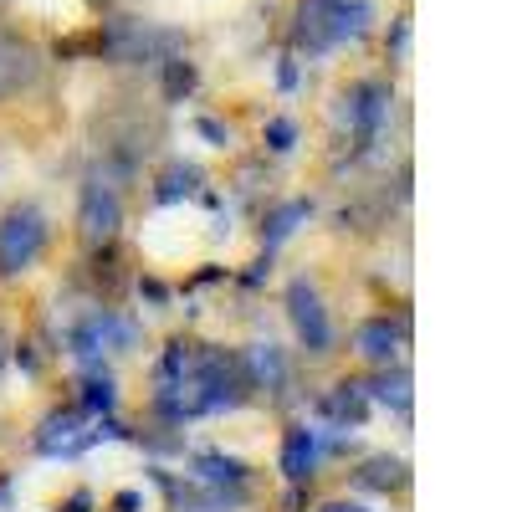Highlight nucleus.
<instances>
[{"mask_svg":"<svg viewBox=\"0 0 512 512\" xmlns=\"http://www.w3.org/2000/svg\"><path fill=\"white\" fill-rule=\"evenodd\" d=\"M287 318H292V328H297V338H303L308 354H328L333 323H328V308H323V297H318V287L308 277L287 282Z\"/></svg>","mask_w":512,"mask_h":512,"instance_id":"obj_8","label":"nucleus"},{"mask_svg":"<svg viewBox=\"0 0 512 512\" xmlns=\"http://www.w3.org/2000/svg\"><path fill=\"white\" fill-rule=\"evenodd\" d=\"M405 47H410V21H395V31H390V57H405Z\"/></svg>","mask_w":512,"mask_h":512,"instance_id":"obj_26","label":"nucleus"},{"mask_svg":"<svg viewBox=\"0 0 512 512\" xmlns=\"http://www.w3.org/2000/svg\"><path fill=\"white\" fill-rule=\"evenodd\" d=\"M318 456H323L318 431H308V425H292V431L282 436V477H287V482H308L313 466H318Z\"/></svg>","mask_w":512,"mask_h":512,"instance_id":"obj_13","label":"nucleus"},{"mask_svg":"<svg viewBox=\"0 0 512 512\" xmlns=\"http://www.w3.org/2000/svg\"><path fill=\"white\" fill-rule=\"evenodd\" d=\"M277 82H282L287 93L297 88V62H292V57H282V67H277Z\"/></svg>","mask_w":512,"mask_h":512,"instance_id":"obj_28","label":"nucleus"},{"mask_svg":"<svg viewBox=\"0 0 512 512\" xmlns=\"http://www.w3.org/2000/svg\"><path fill=\"white\" fill-rule=\"evenodd\" d=\"M0 11H6V0H0Z\"/></svg>","mask_w":512,"mask_h":512,"instance_id":"obj_34","label":"nucleus"},{"mask_svg":"<svg viewBox=\"0 0 512 512\" xmlns=\"http://www.w3.org/2000/svg\"><path fill=\"white\" fill-rule=\"evenodd\" d=\"M6 349H11V338H6V328H0V369H6Z\"/></svg>","mask_w":512,"mask_h":512,"instance_id":"obj_33","label":"nucleus"},{"mask_svg":"<svg viewBox=\"0 0 512 512\" xmlns=\"http://www.w3.org/2000/svg\"><path fill=\"white\" fill-rule=\"evenodd\" d=\"M195 128H200V139H210L216 149H226V144H231V128H226V123H216V118H200Z\"/></svg>","mask_w":512,"mask_h":512,"instance_id":"obj_25","label":"nucleus"},{"mask_svg":"<svg viewBox=\"0 0 512 512\" xmlns=\"http://www.w3.org/2000/svg\"><path fill=\"white\" fill-rule=\"evenodd\" d=\"M318 512H364L359 502H328V507H318Z\"/></svg>","mask_w":512,"mask_h":512,"instance_id":"obj_32","label":"nucleus"},{"mask_svg":"<svg viewBox=\"0 0 512 512\" xmlns=\"http://www.w3.org/2000/svg\"><path fill=\"white\" fill-rule=\"evenodd\" d=\"M175 52H185V36L164 31L144 16H113L108 11V21H98V31H93V57H103L113 67H159Z\"/></svg>","mask_w":512,"mask_h":512,"instance_id":"obj_2","label":"nucleus"},{"mask_svg":"<svg viewBox=\"0 0 512 512\" xmlns=\"http://www.w3.org/2000/svg\"><path fill=\"white\" fill-rule=\"evenodd\" d=\"M195 472H200V482H210V487H246L251 466L236 461V456H200Z\"/></svg>","mask_w":512,"mask_h":512,"instance_id":"obj_20","label":"nucleus"},{"mask_svg":"<svg viewBox=\"0 0 512 512\" xmlns=\"http://www.w3.org/2000/svg\"><path fill=\"white\" fill-rule=\"evenodd\" d=\"M246 359V374H251V390H267L272 400L287 395V384H292V369H287V354L277 344H256L241 354Z\"/></svg>","mask_w":512,"mask_h":512,"instance_id":"obj_12","label":"nucleus"},{"mask_svg":"<svg viewBox=\"0 0 512 512\" xmlns=\"http://www.w3.org/2000/svg\"><path fill=\"white\" fill-rule=\"evenodd\" d=\"M82 6H88V11H93V16H108V11H113V6H118V0H82Z\"/></svg>","mask_w":512,"mask_h":512,"instance_id":"obj_31","label":"nucleus"},{"mask_svg":"<svg viewBox=\"0 0 512 512\" xmlns=\"http://www.w3.org/2000/svg\"><path fill=\"white\" fill-rule=\"evenodd\" d=\"M369 21H374V11L364 6V0H338V16H333V36H338V41H359V36L369 31Z\"/></svg>","mask_w":512,"mask_h":512,"instance_id":"obj_22","label":"nucleus"},{"mask_svg":"<svg viewBox=\"0 0 512 512\" xmlns=\"http://www.w3.org/2000/svg\"><path fill=\"white\" fill-rule=\"evenodd\" d=\"M47 216L31 205V200H21V205H11L6 216H0V277H16V272H26L41 251H47Z\"/></svg>","mask_w":512,"mask_h":512,"instance_id":"obj_4","label":"nucleus"},{"mask_svg":"<svg viewBox=\"0 0 512 512\" xmlns=\"http://www.w3.org/2000/svg\"><path fill=\"white\" fill-rule=\"evenodd\" d=\"M384 216H390V200H354V205L338 210V226L344 231H374V226H384Z\"/></svg>","mask_w":512,"mask_h":512,"instance_id":"obj_21","label":"nucleus"},{"mask_svg":"<svg viewBox=\"0 0 512 512\" xmlns=\"http://www.w3.org/2000/svg\"><path fill=\"white\" fill-rule=\"evenodd\" d=\"M195 88H200V72H195V62L185 52L159 62V93H164V103H185Z\"/></svg>","mask_w":512,"mask_h":512,"instance_id":"obj_17","label":"nucleus"},{"mask_svg":"<svg viewBox=\"0 0 512 512\" xmlns=\"http://www.w3.org/2000/svg\"><path fill=\"white\" fill-rule=\"evenodd\" d=\"M77 405L88 410V415H108V410L118 405V395H113V379H108V374H88V379H82V395H77Z\"/></svg>","mask_w":512,"mask_h":512,"instance_id":"obj_23","label":"nucleus"},{"mask_svg":"<svg viewBox=\"0 0 512 512\" xmlns=\"http://www.w3.org/2000/svg\"><path fill=\"white\" fill-rule=\"evenodd\" d=\"M292 144H297V123H292V118H272V123H267V149H272V154H287Z\"/></svg>","mask_w":512,"mask_h":512,"instance_id":"obj_24","label":"nucleus"},{"mask_svg":"<svg viewBox=\"0 0 512 512\" xmlns=\"http://www.w3.org/2000/svg\"><path fill=\"white\" fill-rule=\"evenodd\" d=\"M364 390H369L379 405H390L395 415H410V369H400V364H379V379L364 384Z\"/></svg>","mask_w":512,"mask_h":512,"instance_id":"obj_18","label":"nucleus"},{"mask_svg":"<svg viewBox=\"0 0 512 512\" xmlns=\"http://www.w3.org/2000/svg\"><path fill=\"white\" fill-rule=\"evenodd\" d=\"M323 415L333 420V425H364V415H369V390L359 379H344V384H333V390L323 395Z\"/></svg>","mask_w":512,"mask_h":512,"instance_id":"obj_15","label":"nucleus"},{"mask_svg":"<svg viewBox=\"0 0 512 512\" xmlns=\"http://www.w3.org/2000/svg\"><path fill=\"white\" fill-rule=\"evenodd\" d=\"M103 436H123V431L118 425H103V415H88L82 405L77 410H52L36 431V451L41 456H77V451L98 446Z\"/></svg>","mask_w":512,"mask_h":512,"instance_id":"obj_5","label":"nucleus"},{"mask_svg":"<svg viewBox=\"0 0 512 512\" xmlns=\"http://www.w3.org/2000/svg\"><path fill=\"white\" fill-rule=\"evenodd\" d=\"M200 185H205L200 164H185V159H175V164H164V169H159V180H154V200H159V205H175V200H190V195H200Z\"/></svg>","mask_w":512,"mask_h":512,"instance_id":"obj_16","label":"nucleus"},{"mask_svg":"<svg viewBox=\"0 0 512 512\" xmlns=\"http://www.w3.org/2000/svg\"><path fill=\"white\" fill-rule=\"evenodd\" d=\"M405 333H410V323L405 318H369V323H359V333H354V344H359V354L369 359V364H395L400 359V349H405Z\"/></svg>","mask_w":512,"mask_h":512,"instance_id":"obj_11","label":"nucleus"},{"mask_svg":"<svg viewBox=\"0 0 512 512\" xmlns=\"http://www.w3.org/2000/svg\"><path fill=\"white\" fill-rule=\"evenodd\" d=\"M354 482H359L364 492H405V487H410V461H405V456H390V451L364 456L359 472H354Z\"/></svg>","mask_w":512,"mask_h":512,"instance_id":"obj_14","label":"nucleus"},{"mask_svg":"<svg viewBox=\"0 0 512 512\" xmlns=\"http://www.w3.org/2000/svg\"><path fill=\"white\" fill-rule=\"evenodd\" d=\"M139 507H144L139 492H118V497H113V512H139Z\"/></svg>","mask_w":512,"mask_h":512,"instance_id":"obj_27","label":"nucleus"},{"mask_svg":"<svg viewBox=\"0 0 512 512\" xmlns=\"http://www.w3.org/2000/svg\"><path fill=\"white\" fill-rule=\"evenodd\" d=\"M139 344V323H128V318H118L113 308H88L72 328H67V354H77V359H98L103 349H134Z\"/></svg>","mask_w":512,"mask_h":512,"instance_id":"obj_6","label":"nucleus"},{"mask_svg":"<svg viewBox=\"0 0 512 512\" xmlns=\"http://www.w3.org/2000/svg\"><path fill=\"white\" fill-rule=\"evenodd\" d=\"M93 144L103 154V164L93 169L98 180H128L134 169L164 144V113L144 108L139 98H113L93 113Z\"/></svg>","mask_w":512,"mask_h":512,"instance_id":"obj_1","label":"nucleus"},{"mask_svg":"<svg viewBox=\"0 0 512 512\" xmlns=\"http://www.w3.org/2000/svg\"><path fill=\"white\" fill-rule=\"evenodd\" d=\"M118 226H123V200H118V185L88 175L82 180V195H77V231H82V246H108L118 241Z\"/></svg>","mask_w":512,"mask_h":512,"instance_id":"obj_7","label":"nucleus"},{"mask_svg":"<svg viewBox=\"0 0 512 512\" xmlns=\"http://www.w3.org/2000/svg\"><path fill=\"white\" fill-rule=\"evenodd\" d=\"M36 72H41L36 41H26V36H16V31L0 26V103L16 98V93H26L31 82H36Z\"/></svg>","mask_w":512,"mask_h":512,"instance_id":"obj_9","label":"nucleus"},{"mask_svg":"<svg viewBox=\"0 0 512 512\" xmlns=\"http://www.w3.org/2000/svg\"><path fill=\"white\" fill-rule=\"evenodd\" d=\"M333 16H338V0H303V6H297V21H292V47L308 52V57L333 52L338 47Z\"/></svg>","mask_w":512,"mask_h":512,"instance_id":"obj_10","label":"nucleus"},{"mask_svg":"<svg viewBox=\"0 0 512 512\" xmlns=\"http://www.w3.org/2000/svg\"><path fill=\"white\" fill-rule=\"evenodd\" d=\"M144 297H154V303H164V297H169V287H164V282H154V277H144Z\"/></svg>","mask_w":512,"mask_h":512,"instance_id":"obj_30","label":"nucleus"},{"mask_svg":"<svg viewBox=\"0 0 512 512\" xmlns=\"http://www.w3.org/2000/svg\"><path fill=\"white\" fill-rule=\"evenodd\" d=\"M308 216H313V200H287V205H277L272 216H267V226H262V246L277 251V246H282L297 226H303Z\"/></svg>","mask_w":512,"mask_h":512,"instance_id":"obj_19","label":"nucleus"},{"mask_svg":"<svg viewBox=\"0 0 512 512\" xmlns=\"http://www.w3.org/2000/svg\"><path fill=\"white\" fill-rule=\"evenodd\" d=\"M88 507H93V497H88V492H72V497L62 502V512H88Z\"/></svg>","mask_w":512,"mask_h":512,"instance_id":"obj_29","label":"nucleus"},{"mask_svg":"<svg viewBox=\"0 0 512 512\" xmlns=\"http://www.w3.org/2000/svg\"><path fill=\"white\" fill-rule=\"evenodd\" d=\"M390 103H395V93L384 88V82H374V77H364V82H354V88H344L338 93V123L349 128V139H354V159L379 139V128H384V118H390Z\"/></svg>","mask_w":512,"mask_h":512,"instance_id":"obj_3","label":"nucleus"}]
</instances>
